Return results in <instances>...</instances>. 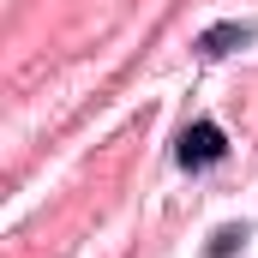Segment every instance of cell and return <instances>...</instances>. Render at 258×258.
Instances as JSON below:
<instances>
[{"label":"cell","mask_w":258,"mask_h":258,"mask_svg":"<svg viewBox=\"0 0 258 258\" xmlns=\"http://www.w3.org/2000/svg\"><path fill=\"white\" fill-rule=\"evenodd\" d=\"M252 42V24H210L204 36H198V54H234V48H246Z\"/></svg>","instance_id":"7a4b0ae2"},{"label":"cell","mask_w":258,"mask_h":258,"mask_svg":"<svg viewBox=\"0 0 258 258\" xmlns=\"http://www.w3.org/2000/svg\"><path fill=\"white\" fill-rule=\"evenodd\" d=\"M240 240H246V228H222V234H216V246H210V258H228Z\"/></svg>","instance_id":"3957f363"},{"label":"cell","mask_w":258,"mask_h":258,"mask_svg":"<svg viewBox=\"0 0 258 258\" xmlns=\"http://www.w3.org/2000/svg\"><path fill=\"white\" fill-rule=\"evenodd\" d=\"M222 150H228V138H222V126H216V120H192V126L180 132V162H186V168L216 162Z\"/></svg>","instance_id":"6da1fadb"}]
</instances>
